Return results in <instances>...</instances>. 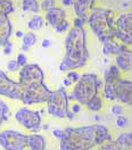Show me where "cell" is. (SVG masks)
Wrapping results in <instances>:
<instances>
[{"mask_svg":"<svg viewBox=\"0 0 132 150\" xmlns=\"http://www.w3.org/2000/svg\"><path fill=\"white\" fill-rule=\"evenodd\" d=\"M67 79L72 82V83H76L80 79V74L75 72V71H68L67 72Z\"/></svg>","mask_w":132,"mask_h":150,"instance_id":"1f68e13d","label":"cell"},{"mask_svg":"<svg viewBox=\"0 0 132 150\" xmlns=\"http://www.w3.org/2000/svg\"><path fill=\"white\" fill-rule=\"evenodd\" d=\"M22 9L23 11H31L38 14L40 11V6L37 0H22Z\"/></svg>","mask_w":132,"mask_h":150,"instance_id":"603a6c76","label":"cell"},{"mask_svg":"<svg viewBox=\"0 0 132 150\" xmlns=\"http://www.w3.org/2000/svg\"><path fill=\"white\" fill-rule=\"evenodd\" d=\"M47 110L51 116L58 118H66L68 112V96L64 88L51 91L47 100Z\"/></svg>","mask_w":132,"mask_h":150,"instance_id":"8992f818","label":"cell"},{"mask_svg":"<svg viewBox=\"0 0 132 150\" xmlns=\"http://www.w3.org/2000/svg\"><path fill=\"white\" fill-rule=\"evenodd\" d=\"M87 23L101 43L114 39L115 18L113 10L108 8H92Z\"/></svg>","mask_w":132,"mask_h":150,"instance_id":"3957f363","label":"cell"},{"mask_svg":"<svg viewBox=\"0 0 132 150\" xmlns=\"http://www.w3.org/2000/svg\"><path fill=\"white\" fill-rule=\"evenodd\" d=\"M115 65L122 72L132 71V51L129 49L123 50L119 55L115 56Z\"/></svg>","mask_w":132,"mask_h":150,"instance_id":"5bb4252c","label":"cell"},{"mask_svg":"<svg viewBox=\"0 0 132 150\" xmlns=\"http://www.w3.org/2000/svg\"><path fill=\"white\" fill-rule=\"evenodd\" d=\"M71 83H72V82H71V81H70L67 77L64 80V85H65V86H70V85H71Z\"/></svg>","mask_w":132,"mask_h":150,"instance_id":"7bdbcfd3","label":"cell"},{"mask_svg":"<svg viewBox=\"0 0 132 150\" xmlns=\"http://www.w3.org/2000/svg\"><path fill=\"white\" fill-rule=\"evenodd\" d=\"M53 7H55V0H42L40 4V8L43 11H47Z\"/></svg>","mask_w":132,"mask_h":150,"instance_id":"f546056e","label":"cell"},{"mask_svg":"<svg viewBox=\"0 0 132 150\" xmlns=\"http://www.w3.org/2000/svg\"><path fill=\"white\" fill-rule=\"evenodd\" d=\"M22 39H23V45H25L28 47H32V46H34L37 43V35L34 33H32V32L25 33Z\"/></svg>","mask_w":132,"mask_h":150,"instance_id":"83f0119b","label":"cell"},{"mask_svg":"<svg viewBox=\"0 0 132 150\" xmlns=\"http://www.w3.org/2000/svg\"><path fill=\"white\" fill-rule=\"evenodd\" d=\"M14 11V5L11 0H0V21L8 18V15Z\"/></svg>","mask_w":132,"mask_h":150,"instance_id":"ffe728a7","label":"cell"},{"mask_svg":"<svg viewBox=\"0 0 132 150\" xmlns=\"http://www.w3.org/2000/svg\"><path fill=\"white\" fill-rule=\"evenodd\" d=\"M11 51H13V46H11V43L8 41V42H7V43L4 46V54L8 56V55H10V54H11Z\"/></svg>","mask_w":132,"mask_h":150,"instance_id":"8d00e7d4","label":"cell"},{"mask_svg":"<svg viewBox=\"0 0 132 150\" xmlns=\"http://www.w3.org/2000/svg\"><path fill=\"white\" fill-rule=\"evenodd\" d=\"M62 4L65 7H71L73 6V0H62Z\"/></svg>","mask_w":132,"mask_h":150,"instance_id":"ab89813d","label":"cell"},{"mask_svg":"<svg viewBox=\"0 0 132 150\" xmlns=\"http://www.w3.org/2000/svg\"><path fill=\"white\" fill-rule=\"evenodd\" d=\"M121 79V71L116 65H111L104 73L105 82H116Z\"/></svg>","mask_w":132,"mask_h":150,"instance_id":"d6986e66","label":"cell"},{"mask_svg":"<svg viewBox=\"0 0 132 150\" xmlns=\"http://www.w3.org/2000/svg\"><path fill=\"white\" fill-rule=\"evenodd\" d=\"M97 150H125L120 144H117L115 141H107L103 144H100V147Z\"/></svg>","mask_w":132,"mask_h":150,"instance_id":"4316f807","label":"cell"},{"mask_svg":"<svg viewBox=\"0 0 132 150\" xmlns=\"http://www.w3.org/2000/svg\"><path fill=\"white\" fill-rule=\"evenodd\" d=\"M115 83L116 82H105L104 83V98L108 101L116 100V91H115Z\"/></svg>","mask_w":132,"mask_h":150,"instance_id":"44dd1931","label":"cell"},{"mask_svg":"<svg viewBox=\"0 0 132 150\" xmlns=\"http://www.w3.org/2000/svg\"><path fill=\"white\" fill-rule=\"evenodd\" d=\"M116 100L120 103L132 106V81L128 80H117L115 83Z\"/></svg>","mask_w":132,"mask_h":150,"instance_id":"8fae6325","label":"cell"},{"mask_svg":"<svg viewBox=\"0 0 132 150\" xmlns=\"http://www.w3.org/2000/svg\"><path fill=\"white\" fill-rule=\"evenodd\" d=\"M81 110V105L77 103H74L73 106H72V110L71 112H73L74 114H77V112H80Z\"/></svg>","mask_w":132,"mask_h":150,"instance_id":"f35d334b","label":"cell"},{"mask_svg":"<svg viewBox=\"0 0 132 150\" xmlns=\"http://www.w3.org/2000/svg\"><path fill=\"white\" fill-rule=\"evenodd\" d=\"M28 147L31 150H46V140L42 135L33 133L31 135H28Z\"/></svg>","mask_w":132,"mask_h":150,"instance_id":"ac0fdd59","label":"cell"},{"mask_svg":"<svg viewBox=\"0 0 132 150\" xmlns=\"http://www.w3.org/2000/svg\"><path fill=\"white\" fill-rule=\"evenodd\" d=\"M117 144H120L125 150H132V132L131 133H122L115 140Z\"/></svg>","mask_w":132,"mask_h":150,"instance_id":"7402d4cb","label":"cell"},{"mask_svg":"<svg viewBox=\"0 0 132 150\" xmlns=\"http://www.w3.org/2000/svg\"><path fill=\"white\" fill-rule=\"evenodd\" d=\"M19 68H21V67L18 66L16 60H9L8 64H7V69H8L9 72H17Z\"/></svg>","mask_w":132,"mask_h":150,"instance_id":"836d02e7","label":"cell"},{"mask_svg":"<svg viewBox=\"0 0 132 150\" xmlns=\"http://www.w3.org/2000/svg\"><path fill=\"white\" fill-rule=\"evenodd\" d=\"M23 35H24V33H23L22 31H17V32H16V37L17 38H23Z\"/></svg>","mask_w":132,"mask_h":150,"instance_id":"ee69618b","label":"cell"},{"mask_svg":"<svg viewBox=\"0 0 132 150\" xmlns=\"http://www.w3.org/2000/svg\"><path fill=\"white\" fill-rule=\"evenodd\" d=\"M101 85V81L98 76L92 73H85L80 76L73 89L72 96L68 99H74L80 105H87L92 98L98 96L99 88Z\"/></svg>","mask_w":132,"mask_h":150,"instance_id":"277c9868","label":"cell"},{"mask_svg":"<svg viewBox=\"0 0 132 150\" xmlns=\"http://www.w3.org/2000/svg\"><path fill=\"white\" fill-rule=\"evenodd\" d=\"M42 26H43V18H42L40 15H38V14H35V15L28 22V28H30V30H32V31L40 30Z\"/></svg>","mask_w":132,"mask_h":150,"instance_id":"d4e9b609","label":"cell"},{"mask_svg":"<svg viewBox=\"0 0 132 150\" xmlns=\"http://www.w3.org/2000/svg\"><path fill=\"white\" fill-rule=\"evenodd\" d=\"M28 135L13 130L0 133V146L5 150H24L28 147Z\"/></svg>","mask_w":132,"mask_h":150,"instance_id":"ba28073f","label":"cell"},{"mask_svg":"<svg viewBox=\"0 0 132 150\" xmlns=\"http://www.w3.org/2000/svg\"><path fill=\"white\" fill-rule=\"evenodd\" d=\"M16 62H17L19 67H23V66H25L28 64V58L24 54H18L17 57H16Z\"/></svg>","mask_w":132,"mask_h":150,"instance_id":"d6a6232c","label":"cell"},{"mask_svg":"<svg viewBox=\"0 0 132 150\" xmlns=\"http://www.w3.org/2000/svg\"><path fill=\"white\" fill-rule=\"evenodd\" d=\"M63 134H64V130H59V129H56V130H54L53 131V135L58 139V140H60V138L63 137Z\"/></svg>","mask_w":132,"mask_h":150,"instance_id":"74e56055","label":"cell"},{"mask_svg":"<svg viewBox=\"0 0 132 150\" xmlns=\"http://www.w3.org/2000/svg\"><path fill=\"white\" fill-rule=\"evenodd\" d=\"M23 86L19 82L10 80L2 71H0V96L7 97L14 100H21Z\"/></svg>","mask_w":132,"mask_h":150,"instance_id":"9c48e42d","label":"cell"},{"mask_svg":"<svg viewBox=\"0 0 132 150\" xmlns=\"http://www.w3.org/2000/svg\"><path fill=\"white\" fill-rule=\"evenodd\" d=\"M128 118L125 117V116H123V115H120V116H117V118H116V126L117 127H120V129H124V127H126L128 126Z\"/></svg>","mask_w":132,"mask_h":150,"instance_id":"4dcf8cb0","label":"cell"},{"mask_svg":"<svg viewBox=\"0 0 132 150\" xmlns=\"http://www.w3.org/2000/svg\"><path fill=\"white\" fill-rule=\"evenodd\" d=\"M123 107L122 106H120V105H114L113 107H112V109H111V112L113 115H116V116H120V115H122L123 114Z\"/></svg>","mask_w":132,"mask_h":150,"instance_id":"e575fe53","label":"cell"},{"mask_svg":"<svg viewBox=\"0 0 132 150\" xmlns=\"http://www.w3.org/2000/svg\"><path fill=\"white\" fill-rule=\"evenodd\" d=\"M48 127H49L48 125H43V130H48Z\"/></svg>","mask_w":132,"mask_h":150,"instance_id":"7dc6e473","label":"cell"},{"mask_svg":"<svg viewBox=\"0 0 132 150\" xmlns=\"http://www.w3.org/2000/svg\"><path fill=\"white\" fill-rule=\"evenodd\" d=\"M94 121H97V122H98V121H101V117H100L99 115H96V116H94Z\"/></svg>","mask_w":132,"mask_h":150,"instance_id":"bcb514c9","label":"cell"},{"mask_svg":"<svg viewBox=\"0 0 132 150\" xmlns=\"http://www.w3.org/2000/svg\"><path fill=\"white\" fill-rule=\"evenodd\" d=\"M43 79H45L43 71L40 68L38 64H26L25 66L21 67L18 82L22 85L43 82Z\"/></svg>","mask_w":132,"mask_h":150,"instance_id":"30bf717a","label":"cell"},{"mask_svg":"<svg viewBox=\"0 0 132 150\" xmlns=\"http://www.w3.org/2000/svg\"><path fill=\"white\" fill-rule=\"evenodd\" d=\"M23 93L21 101L25 105H34V103H47L50 97L51 91L48 89L43 82H37L31 84L22 85Z\"/></svg>","mask_w":132,"mask_h":150,"instance_id":"5b68a950","label":"cell"},{"mask_svg":"<svg viewBox=\"0 0 132 150\" xmlns=\"http://www.w3.org/2000/svg\"><path fill=\"white\" fill-rule=\"evenodd\" d=\"M87 107H88V109L89 110H91V112H98L101 110V108H103V99L100 98V97H98V96H96L94 98H92L89 103L85 105Z\"/></svg>","mask_w":132,"mask_h":150,"instance_id":"cb8c5ba5","label":"cell"},{"mask_svg":"<svg viewBox=\"0 0 132 150\" xmlns=\"http://www.w3.org/2000/svg\"><path fill=\"white\" fill-rule=\"evenodd\" d=\"M104 45V47H103V54H104L105 56H109V55H119L120 52H122L123 50H125V49H128L125 45H119L117 42H115L113 39L112 40H109V41H107V42H105L103 43Z\"/></svg>","mask_w":132,"mask_h":150,"instance_id":"e0dca14e","label":"cell"},{"mask_svg":"<svg viewBox=\"0 0 132 150\" xmlns=\"http://www.w3.org/2000/svg\"><path fill=\"white\" fill-rule=\"evenodd\" d=\"M89 58L87 48V33L84 28H70L65 38V56L63 58L59 71H75L85 66Z\"/></svg>","mask_w":132,"mask_h":150,"instance_id":"7a4b0ae2","label":"cell"},{"mask_svg":"<svg viewBox=\"0 0 132 150\" xmlns=\"http://www.w3.org/2000/svg\"><path fill=\"white\" fill-rule=\"evenodd\" d=\"M87 23L84 19L80 18V17H75L74 21H73V26L74 28H83L84 24Z\"/></svg>","mask_w":132,"mask_h":150,"instance_id":"d590c367","label":"cell"},{"mask_svg":"<svg viewBox=\"0 0 132 150\" xmlns=\"http://www.w3.org/2000/svg\"><path fill=\"white\" fill-rule=\"evenodd\" d=\"M41 45H42V47L43 48H49L50 47V45H51V42H50L48 39H45V40H42V43H41Z\"/></svg>","mask_w":132,"mask_h":150,"instance_id":"60d3db41","label":"cell"},{"mask_svg":"<svg viewBox=\"0 0 132 150\" xmlns=\"http://www.w3.org/2000/svg\"><path fill=\"white\" fill-rule=\"evenodd\" d=\"M46 15H45V18L47 21V23L54 28L57 24H59L62 21L66 19V13L65 10H63L59 7H53L49 10L45 11Z\"/></svg>","mask_w":132,"mask_h":150,"instance_id":"9a60e30c","label":"cell"},{"mask_svg":"<svg viewBox=\"0 0 132 150\" xmlns=\"http://www.w3.org/2000/svg\"><path fill=\"white\" fill-rule=\"evenodd\" d=\"M96 0H73V8L76 17L84 19L87 22L90 11L92 10Z\"/></svg>","mask_w":132,"mask_h":150,"instance_id":"7c38bea8","label":"cell"},{"mask_svg":"<svg viewBox=\"0 0 132 150\" xmlns=\"http://www.w3.org/2000/svg\"><path fill=\"white\" fill-rule=\"evenodd\" d=\"M115 30L126 34L132 39V13L121 14L115 19Z\"/></svg>","mask_w":132,"mask_h":150,"instance_id":"4fadbf2b","label":"cell"},{"mask_svg":"<svg viewBox=\"0 0 132 150\" xmlns=\"http://www.w3.org/2000/svg\"><path fill=\"white\" fill-rule=\"evenodd\" d=\"M28 48H30V47H28V46H25V45H23V46H22V50H23V51H28Z\"/></svg>","mask_w":132,"mask_h":150,"instance_id":"f6af8a7d","label":"cell"},{"mask_svg":"<svg viewBox=\"0 0 132 150\" xmlns=\"http://www.w3.org/2000/svg\"><path fill=\"white\" fill-rule=\"evenodd\" d=\"M54 30H55V32L56 33H65V32H67L68 30H70V23L66 21V19H64V21H62L59 24H57L56 26L54 28Z\"/></svg>","mask_w":132,"mask_h":150,"instance_id":"f1b7e54d","label":"cell"},{"mask_svg":"<svg viewBox=\"0 0 132 150\" xmlns=\"http://www.w3.org/2000/svg\"><path fill=\"white\" fill-rule=\"evenodd\" d=\"M8 117H9V107L0 100V126L4 122L8 121Z\"/></svg>","mask_w":132,"mask_h":150,"instance_id":"484cf974","label":"cell"},{"mask_svg":"<svg viewBox=\"0 0 132 150\" xmlns=\"http://www.w3.org/2000/svg\"><path fill=\"white\" fill-rule=\"evenodd\" d=\"M112 140L104 125L66 127L60 138L59 150H89Z\"/></svg>","mask_w":132,"mask_h":150,"instance_id":"6da1fadb","label":"cell"},{"mask_svg":"<svg viewBox=\"0 0 132 150\" xmlns=\"http://www.w3.org/2000/svg\"><path fill=\"white\" fill-rule=\"evenodd\" d=\"M15 120L28 131L37 133L41 130V114L38 110L21 108L15 112Z\"/></svg>","mask_w":132,"mask_h":150,"instance_id":"52a82bcc","label":"cell"},{"mask_svg":"<svg viewBox=\"0 0 132 150\" xmlns=\"http://www.w3.org/2000/svg\"><path fill=\"white\" fill-rule=\"evenodd\" d=\"M13 32V26L9 18L0 21V47H4L8 41Z\"/></svg>","mask_w":132,"mask_h":150,"instance_id":"2e32d148","label":"cell"},{"mask_svg":"<svg viewBox=\"0 0 132 150\" xmlns=\"http://www.w3.org/2000/svg\"><path fill=\"white\" fill-rule=\"evenodd\" d=\"M66 118H67V120H70V121H73V120H74V112H71V110H68Z\"/></svg>","mask_w":132,"mask_h":150,"instance_id":"b9f144b4","label":"cell"}]
</instances>
